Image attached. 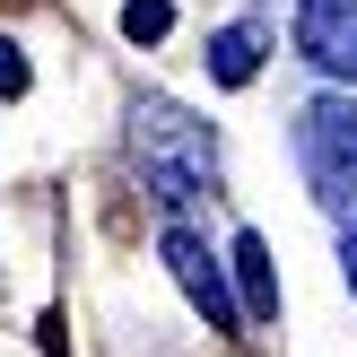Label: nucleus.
<instances>
[{
  "mask_svg": "<svg viewBox=\"0 0 357 357\" xmlns=\"http://www.w3.org/2000/svg\"><path fill=\"white\" fill-rule=\"evenodd\" d=\"M131 157H139V183H149L157 201H192V192H209V174H218L209 122H192L183 105H166V96L131 105Z\"/></svg>",
  "mask_w": 357,
  "mask_h": 357,
  "instance_id": "obj_1",
  "label": "nucleus"
},
{
  "mask_svg": "<svg viewBox=\"0 0 357 357\" xmlns=\"http://www.w3.org/2000/svg\"><path fill=\"white\" fill-rule=\"evenodd\" d=\"M296 149H305L314 192L340 209V227L357 236V105L349 96H314L305 114H296Z\"/></svg>",
  "mask_w": 357,
  "mask_h": 357,
  "instance_id": "obj_2",
  "label": "nucleus"
},
{
  "mask_svg": "<svg viewBox=\"0 0 357 357\" xmlns=\"http://www.w3.org/2000/svg\"><path fill=\"white\" fill-rule=\"evenodd\" d=\"M296 52L357 87V0H305L296 9Z\"/></svg>",
  "mask_w": 357,
  "mask_h": 357,
  "instance_id": "obj_3",
  "label": "nucleus"
},
{
  "mask_svg": "<svg viewBox=\"0 0 357 357\" xmlns=\"http://www.w3.org/2000/svg\"><path fill=\"white\" fill-rule=\"evenodd\" d=\"M166 261H174V279H183V296L209 314V331H236V296H227V271L209 261V244L192 236V227H166Z\"/></svg>",
  "mask_w": 357,
  "mask_h": 357,
  "instance_id": "obj_4",
  "label": "nucleus"
},
{
  "mask_svg": "<svg viewBox=\"0 0 357 357\" xmlns=\"http://www.w3.org/2000/svg\"><path fill=\"white\" fill-rule=\"evenodd\" d=\"M236 288H244V314H236V323H271V314H279V279H271V244H261L253 227H244V236H236Z\"/></svg>",
  "mask_w": 357,
  "mask_h": 357,
  "instance_id": "obj_5",
  "label": "nucleus"
},
{
  "mask_svg": "<svg viewBox=\"0 0 357 357\" xmlns=\"http://www.w3.org/2000/svg\"><path fill=\"white\" fill-rule=\"evenodd\" d=\"M261 70V26H218L209 35V79L218 87H244Z\"/></svg>",
  "mask_w": 357,
  "mask_h": 357,
  "instance_id": "obj_6",
  "label": "nucleus"
},
{
  "mask_svg": "<svg viewBox=\"0 0 357 357\" xmlns=\"http://www.w3.org/2000/svg\"><path fill=\"white\" fill-rule=\"evenodd\" d=\"M166 26H174V9H166V0H122V35H131V44H157Z\"/></svg>",
  "mask_w": 357,
  "mask_h": 357,
  "instance_id": "obj_7",
  "label": "nucleus"
},
{
  "mask_svg": "<svg viewBox=\"0 0 357 357\" xmlns=\"http://www.w3.org/2000/svg\"><path fill=\"white\" fill-rule=\"evenodd\" d=\"M0 96H26V52L0 35Z\"/></svg>",
  "mask_w": 357,
  "mask_h": 357,
  "instance_id": "obj_8",
  "label": "nucleus"
},
{
  "mask_svg": "<svg viewBox=\"0 0 357 357\" xmlns=\"http://www.w3.org/2000/svg\"><path fill=\"white\" fill-rule=\"evenodd\" d=\"M340 261H349V279H357V236H340Z\"/></svg>",
  "mask_w": 357,
  "mask_h": 357,
  "instance_id": "obj_9",
  "label": "nucleus"
}]
</instances>
